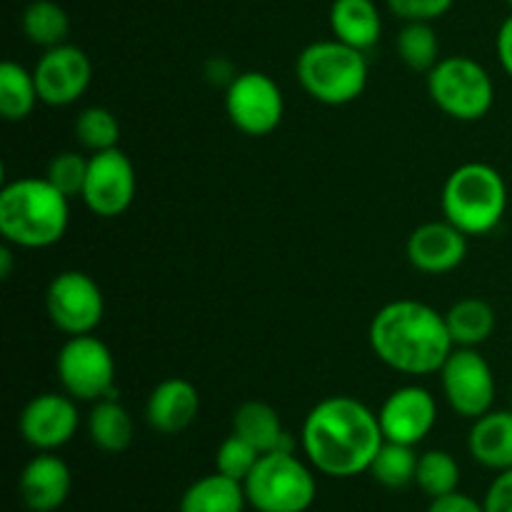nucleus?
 Here are the masks:
<instances>
[{
	"label": "nucleus",
	"mask_w": 512,
	"mask_h": 512,
	"mask_svg": "<svg viewBox=\"0 0 512 512\" xmlns=\"http://www.w3.org/2000/svg\"><path fill=\"white\" fill-rule=\"evenodd\" d=\"M428 512H485V508L475 498L455 490V493L443 495V498L430 500Z\"/></svg>",
	"instance_id": "obj_35"
},
{
	"label": "nucleus",
	"mask_w": 512,
	"mask_h": 512,
	"mask_svg": "<svg viewBox=\"0 0 512 512\" xmlns=\"http://www.w3.org/2000/svg\"><path fill=\"white\" fill-rule=\"evenodd\" d=\"M138 178L128 155L120 148L90 155L83 203L98 218H118L133 205Z\"/></svg>",
	"instance_id": "obj_12"
},
{
	"label": "nucleus",
	"mask_w": 512,
	"mask_h": 512,
	"mask_svg": "<svg viewBox=\"0 0 512 512\" xmlns=\"http://www.w3.org/2000/svg\"><path fill=\"white\" fill-rule=\"evenodd\" d=\"M295 75L305 93L318 103L348 105L365 93L368 60L363 50L340 40H318L298 55Z\"/></svg>",
	"instance_id": "obj_5"
},
{
	"label": "nucleus",
	"mask_w": 512,
	"mask_h": 512,
	"mask_svg": "<svg viewBox=\"0 0 512 512\" xmlns=\"http://www.w3.org/2000/svg\"><path fill=\"white\" fill-rule=\"evenodd\" d=\"M468 450L475 463L503 473L512 468V408L490 410L473 420L468 435Z\"/></svg>",
	"instance_id": "obj_19"
},
{
	"label": "nucleus",
	"mask_w": 512,
	"mask_h": 512,
	"mask_svg": "<svg viewBox=\"0 0 512 512\" xmlns=\"http://www.w3.org/2000/svg\"><path fill=\"white\" fill-rule=\"evenodd\" d=\"M248 495L243 483L223 473H210L195 480L180 498L178 512H245Z\"/></svg>",
	"instance_id": "obj_22"
},
{
	"label": "nucleus",
	"mask_w": 512,
	"mask_h": 512,
	"mask_svg": "<svg viewBox=\"0 0 512 512\" xmlns=\"http://www.w3.org/2000/svg\"><path fill=\"white\" fill-rule=\"evenodd\" d=\"M418 460L420 455L415 453L413 445H400L385 440L368 473L373 475L375 483H380L388 490L408 488V485L415 483V475H418Z\"/></svg>",
	"instance_id": "obj_27"
},
{
	"label": "nucleus",
	"mask_w": 512,
	"mask_h": 512,
	"mask_svg": "<svg viewBox=\"0 0 512 512\" xmlns=\"http://www.w3.org/2000/svg\"><path fill=\"white\" fill-rule=\"evenodd\" d=\"M75 138L90 153H103V150L118 148L120 140V123L108 108L90 105L80 110L75 118Z\"/></svg>",
	"instance_id": "obj_30"
},
{
	"label": "nucleus",
	"mask_w": 512,
	"mask_h": 512,
	"mask_svg": "<svg viewBox=\"0 0 512 512\" xmlns=\"http://www.w3.org/2000/svg\"><path fill=\"white\" fill-rule=\"evenodd\" d=\"M45 310L50 323L68 338L88 335L103 323V290L83 270H63L45 290Z\"/></svg>",
	"instance_id": "obj_10"
},
{
	"label": "nucleus",
	"mask_w": 512,
	"mask_h": 512,
	"mask_svg": "<svg viewBox=\"0 0 512 512\" xmlns=\"http://www.w3.org/2000/svg\"><path fill=\"white\" fill-rule=\"evenodd\" d=\"M233 433L248 440L260 455L275 450H295L293 438L285 430L278 410L260 400H248L233 415Z\"/></svg>",
	"instance_id": "obj_20"
},
{
	"label": "nucleus",
	"mask_w": 512,
	"mask_h": 512,
	"mask_svg": "<svg viewBox=\"0 0 512 512\" xmlns=\"http://www.w3.org/2000/svg\"><path fill=\"white\" fill-rule=\"evenodd\" d=\"M400 60L415 73H430L440 60V40L430 23H405L395 38Z\"/></svg>",
	"instance_id": "obj_28"
},
{
	"label": "nucleus",
	"mask_w": 512,
	"mask_h": 512,
	"mask_svg": "<svg viewBox=\"0 0 512 512\" xmlns=\"http://www.w3.org/2000/svg\"><path fill=\"white\" fill-rule=\"evenodd\" d=\"M40 103L38 85L33 70L23 68L15 60L0 63V113L8 123H20L28 118Z\"/></svg>",
	"instance_id": "obj_25"
},
{
	"label": "nucleus",
	"mask_w": 512,
	"mask_h": 512,
	"mask_svg": "<svg viewBox=\"0 0 512 512\" xmlns=\"http://www.w3.org/2000/svg\"><path fill=\"white\" fill-rule=\"evenodd\" d=\"M330 30L340 43L358 50H370L380 40L383 20L373 0H333L330 5Z\"/></svg>",
	"instance_id": "obj_21"
},
{
	"label": "nucleus",
	"mask_w": 512,
	"mask_h": 512,
	"mask_svg": "<svg viewBox=\"0 0 512 512\" xmlns=\"http://www.w3.org/2000/svg\"><path fill=\"white\" fill-rule=\"evenodd\" d=\"M258 460V450H255L248 440H243L240 435L233 433L230 438H225L223 443H220L218 453H215V470L228 475V478L238 480V483H245L248 475L253 473L255 465H258Z\"/></svg>",
	"instance_id": "obj_32"
},
{
	"label": "nucleus",
	"mask_w": 512,
	"mask_h": 512,
	"mask_svg": "<svg viewBox=\"0 0 512 512\" xmlns=\"http://www.w3.org/2000/svg\"><path fill=\"white\" fill-rule=\"evenodd\" d=\"M485 512H512V468L495 475L483 498Z\"/></svg>",
	"instance_id": "obj_34"
},
{
	"label": "nucleus",
	"mask_w": 512,
	"mask_h": 512,
	"mask_svg": "<svg viewBox=\"0 0 512 512\" xmlns=\"http://www.w3.org/2000/svg\"><path fill=\"white\" fill-rule=\"evenodd\" d=\"M200 393L190 380L168 378L158 383L145 405V420L160 435H178L195 423Z\"/></svg>",
	"instance_id": "obj_18"
},
{
	"label": "nucleus",
	"mask_w": 512,
	"mask_h": 512,
	"mask_svg": "<svg viewBox=\"0 0 512 512\" xmlns=\"http://www.w3.org/2000/svg\"><path fill=\"white\" fill-rule=\"evenodd\" d=\"M13 275V250H10V243H5L0 248V278L8 280Z\"/></svg>",
	"instance_id": "obj_37"
},
{
	"label": "nucleus",
	"mask_w": 512,
	"mask_h": 512,
	"mask_svg": "<svg viewBox=\"0 0 512 512\" xmlns=\"http://www.w3.org/2000/svg\"><path fill=\"white\" fill-rule=\"evenodd\" d=\"M465 255H468V235L455 228L450 220L418 225L408 238V260L420 273H450L463 265Z\"/></svg>",
	"instance_id": "obj_16"
},
{
	"label": "nucleus",
	"mask_w": 512,
	"mask_h": 512,
	"mask_svg": "<svg viewBox=\"0 0 512 512\" xmlns=\"http://www.w3.org/2000/svg\"><path fill=\"white\" fill-rule=\"evenodd\" d=\"M495 50H498V60L503 70L512 78V15H508L503 25H500L498 38H495Z\"/></svg>",
	"instance_id": "obj_36"
},
{
	"label": "nucleus",
	"mask_w": 512,
	"mask_h": 512,
	"mask_svg": "<svg viewBox=\"0 0 512 512\" xmlns=\"http://www.w3.org/2000/svg\"><path fill=\"white\" fill-rule=\"evenodd\" d=\"M70 485H73V478L65 460L53 453H38L25 463L18 480V493L28 510L55 512L68 500Z\"/></svg>",
	"instance_id": "obj_17"
},
{
	"label": "nucleus",
	"mask_w": 512,
	"mask_h": 512,
	"mask_svg": "<svg viewBox=\"0 0 512 512\" xmlns=\"http://www.w3.org/2000/svg\"><path fill=\"white\" fill-rule=\"evenodd\" d=\"M445 220L468 238L488 235L503 223L508 210V185L488 163H463L448 175L440 195Z\"/></svg>",
	"instance_id": "obj_4"
},
{
	"label": "nucleus",
	"mask_w": 512,
	"mask_h": 512,
	"mask_svg": "<svg viewBox=\"0 0 512 512\" xmlns=\"http://www.w3.org/2000/svg\"><path fill=\"white\" fill-rule=\"evenodd\" d=\"M35 85H38L40 103L50 108H65L78 103L93 80V65L85 50L75 45H55L48 48L33 68Z\"/></svg>",
	"instance_id": "obj_13"
},
{
	"label": "nucleus",
	"mask_w": 512,
	"mask_h": 512,
	"mask_svg": "<svg viewBox=\"0 0 512 512\" xmlns=\"http://www.w3.org/2000/svg\"><path fill=\"white\" fill-rule=\"evenodd\" d=\"M78 400L68 393H43L35 395L18 418L20 438L38 453H55L75 438L80 425Z\"/></svg>",
	"instance_id": "obj_14"
},
{
	"label": "nucleus",
	"mask_w": 512,
	"mask_h": 512,
	"mask_svg": "<svg viewBox=\"0 0 512 512\" xmlns=\"http://www.w3.org/2000/svg\"><path fill=\"white\" fill-rule=\"evenodd\" d=\"M443 395L460 418L478 420L490 413L495 403V373L478 348H455L440 368Z\"/></svg>",
	"instance_id": "obj_11"
},
{
	"label": "nucleus",
	"mask_w": 512,
	"mask_h": 512,
	"mask_svg": "<svg viewBox=\"0 0 512 512\" xmlns=\"http://www.w3.org/2000/svg\"><path fill=\"white\" fill-rule=\"evenodd\" d=\"M508 5H510V8H512V0H508Z\"/></svg>",
	"instance_id": "obj_39"
},
{
	"label": "nucleus",
	"mask_w": 512,
	"mask_h": 512,
	"mask_svg": "<svg viewBox=\"0 0 512 512\" xmlns=\"http://www.w3.org/2000/svg\"><path fill=\"white\" fill-rule=\"evenodd\" d=\"M370 348L380 363L403 375L440 373L455 350L445 315L420 300H393L373 315Z\"/></svg>",
	"instance_id": "obj_2"
},
{
	"label": "nucleus",
	"mask_w": 512,
	"mask_h": 512,
	"mask_svg": "<svg viewBox=\"0 0 512 512\" xmlns=\"http://www.w3.org/2000/svg\"><path fill=\"white\" fill-rule=\"evenodd\" d=\"M378 420L385 440L415 448L433 433L438 423V403L430 390L420 385H403L385 398Z\"/></svg>",
	"instance_id": "obj_15"
},
{
	"label": "nucleus",
	"mask_w": 512,
	"mask_h": 512,
	"mask_svg": "<svg viewBox=\"0 0 512 512\" xmlns=\"http://www.w3.org/2000/svg\"><path fill=\"white\" fill-rule=\"evenodd\" d=\"M88 163L90 158H83L75 150H63V153L53 155L48 163V173L45 178L65 195V198H80L85 188V178H88Z\"/></svg>",
	"instance_id": "obj_31"
},
{
	"label": "nucleus",
	"mask_w": 512,
	"mask_h": 512,
	"mask_svg": "<svg viewBox=\"0 0 512 512\" xmlns=\"http://www.w3.org/2000/svg\"><path fill=\"white\" fill-rule=\"evenodd\" d=\"M70 223V198L48 178H18L0 190V233L15 248L60 243Z\"/></svg>",
	"instance_id": "obj_3"
},
{
	"label": "nucleus",
	"mask_w": 512,
	"mask_h": 512,
	"mask_svg": "<svg viewBox=\"0 0 512 512\" xmlns=\"http://www.w3.org/2000/svg\"><path fill=\"white\" fill-rule=\"evenodd\" d=\"M455 348H478L495 330V310L480 298H463L445 313Z\"/></svg>",
	"instance_id": "obj_24"
},
{
	"label": "nucleus",
	"mask_w": 512,
	"mask_h": 512,
	"mask_svg": "<svg viewBox=\"0 0 512 512\" xmlns=\"http://www.w3.org/2000/svg\"><path fill=\"white\" fill-rule=\"evenodd\" d=\"M510 408H512V393H510Z\"/></svg>",
	"instance_id": "obj_38"
},
{
	"label": "nucleus",
	"mask_w": 512,
	"mask_h": 512,
	"mask_svg": "<svg viewBox=\"0 0 512 512\" xmlns=\"http://www.w3.org/2000/svg\"><path fill=\"white\" fill-rule=\"evenodd\" d=\"M313 470L295 450L260 455L258 465L243 483L248 505L255 512H308L318 498Z\"/></svg>",
	"instance_id": "obj_6"
},
{
	"label": "nucleus",
	"mask_w": 512,
	"mask_h": 512,
	"mask_svg": "<svg viewBox=\"0 0 512 512\" xmlns=\"http://www.w3.org/2000/svg\"><path fill=\"white\" fill-rule=\"evenodd\" d=\"M428 95L448 118L475 123L490 113L495 85L488 70L468 55L440 58L428 73Z\"/></svg>",
	"instance_id": "obj_7"
},
{
	"label": "nucleus",
	"mask_w": 512,
	"mask_h": 512,
	"mask_svg": "<svg viewBox=\"0 0 512 512\" xmlns=\"http://www.w3.org/2000/svg\"><path fill=\"white\" fill-rule=\"evenodd\" d=\"M20 25H23L25 38L45 50L55 48V45H63L70 33L68 13L58 3H53V0H33L23 10Z\"/></svg>",
	"instance_id": "obj_26"
},
{
	"label": "nucleus",
	"mask_w": 512,
	"mask_h": 512,
	"mask_svg": "<svg viewBox=\"0 0 512 512\" xmlns=\"http://www.w3.org/2000/svg\"><path fill=\"white\" fill-rule=\"evenodd\" d=\"M455 0H388L390 13L405 23H433L443 18Z\"/></svg>",
	"instance_id": "obj_33"
},
{
	"label": "nucleus",
	"mask_w": 512,
	"mask_h": 512,
	"mask_svg": "<svg viewBox=\"0 0 512 512\" xmlns=\"http://www.w3.org/2000/svg\"><path fill=\"white\" fill-rule=\"evenodd\" d=\"M55 373L65 393L80 403L118 398L115 358L108 345L93 333L73 335L65 340L55 358Z\"/></svg>",
	"instance_id": "obj_8"
},
{
	"label": "nucleus",
	"mask_w": 512,
	"mask_h": 512,
	"mask_svg": "<svg viewBox=\"0 0 512 512\" xmlns=\"http://www.w3.org/2000/svg\"><path fill=\"white\" fill-rule=\"evenodd\" d=\"M225 113L243 135L263 138L283 123V90L268 73L245 70L225 88Z\"/></svg>",
	"instance_id": "obj_9"
},
{
	"label": "nucleus",
	"mask_w": 512,
	"mask_h": 512,
	"mask_svg": "<svg viewBox=\"0 0 512 512\" xmlns=\"http://www.w3.org/2000/svg\"><path fill=\"white\" fill-rule=\"evenodd\" d=\"M415 485L433 498H443L458 490L460 485V465L448 450H428L418 460V475Z\"/></svg>",
	"instance_id": "obj_29"
},
{
	"label": "nucleus",
	"mask_w": 512,
	"mask_h": 512,
	"mask_svg": "<svg viewBox=\"0 0 512 512\" xmlns=\"http://www.w3.org/2000/svg\"><path fill=\"white\" fill-rule=\"evenodd\" d=\"M88 435L103 453H123L130 448L135 435L133 418L118 398H105L93 405L88 415Z\"/></svg>",
	"instance_id": "obj_23"
},
{
	"label": "nucleus",
	"mask_w": 512,
	"mask_h": 512,
	"mask_svg": "<svg viewBox=\"0 0 512 512\" xmlns=\"http://www.w3.org/2000/svg\"><path fill=\"white\" fill-rule=\"evenodd\" d=\"M383 443L378 413L350 395H330L313 405L300 433L308 463L328 478L368 473Z\"/></svg>",
	"instance_id": "obj_1"
}]
</instances>
